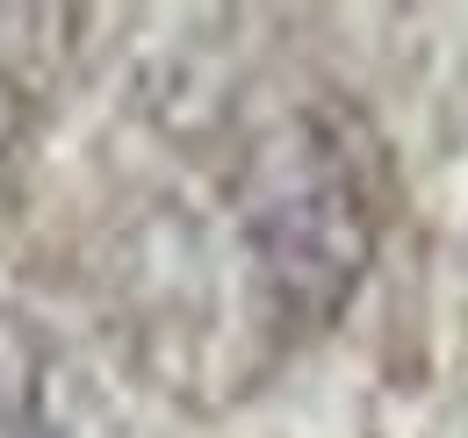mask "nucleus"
Listing matches in <instances>:
<instances>
[{"instance_id":"obj_1","label":"nucleus","mask_w":468,"mask_h":438,"mask_svg":"<svg viewBox=\"0 0 468 438\" xmlns=\"http://www.w3.org/2000/svg\"><path fill=\"white\" fill-rule=\"evenodd\" d=\"M238 223L282 317L303 330L332 324L382 237L367 144L339 115H282L238 172Z\"/></svg>"},{"instance_id":"obj_2","label":"nucleus","mask_w":468,"mask_h":438,"mask_svg":"<svg viewBox=\"0 0 468 438\" xmlns=\"http://www.w3.org/2000/svg\"><path fill=\"white\" fill-rule=\"evenodd\" d=\"M44 402V360L29 345V330L0 317V438H29Z\"/></svg>"}]
</instances>
